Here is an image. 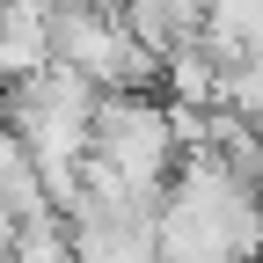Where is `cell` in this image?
Listing matches in <instances>:
<instances>
[{"label": "cell", "instance_id": "obj_1", "mask_svg": "<svg viewBox=\"0 0 263 263\" xmlns=\"http://www.w3.org/2000/svg\"><path fill=\"white\" fill-rule=\"evenodd\" d=\"M95 103H103V95H95L81 73L44 66L37 81H15L8 88V110H0L15 124V139L29 146V161H37L59 219H73V205H81V161L95 146Z\"/></svg>", "mask_w": 263, "mask_h": 263}, {"label": "cell", "instance_id": "obj_2", "mask_svg": "<svg viewBox=\"0 0 263 263\" xmlns=\"http://www.w3.org/2000/svg\"><path fill=\"white\" fill-rule=\"evenodd\" d=\"M51 66L81 73L95 95H146L161 59L132 37L117 0H81V8H51Z\"/></svg>", "mask_w": 263, "mask_h": 263}, {"label": "cell", "instance_id": "obj_3", "mask_svg": "<svg viewBox=\"0 0 263 263\" xmlns=\"http://www.w3.org/2000/svg\"><path fill=\"white\" fill-rule=\"evenodd\" d=\"M59 205H51V190H44V176H37V161H29V146L15 139V124L0 117V227H37V219H51Z\"/></svg>", "mask_w": 263, "mask_h": 263}, {"label": "cell", "instance_id": "obj_4", "mask_svg": "<svg viewBox=\"0 0 263 263\" xmlns=\"http://www.w3.org/2000/svg\"><path fill=\"white\" fill-rule=\"evenodd\" d=\"M197 44H205L219 66H241L263 51V0H205L197 15Z\"/></svg>", "mask_w": 263, "mask_h": 263}, {"label": "cell", "instance_id": "obj_5", "mask_svg": "<svg viewBox=\"0 0 263 263\" xmlns=\"http://www.w3.org/2000/svg\"><path fill=\"white\" fill-rule=\"evenodd\" d=\"M219 73L227 66L205 51V44H176L168 59H161V81H168V103H183V110H219Z\"/></svg>", "mask_w": 263, "mask_h": 263}, {"label": "cell", "instance_id": "obj_6", "mask_svg": "<svg viewBox=\"0 0 263 263\" xmlns=\"http://www.w3.org/2000/svg\"><path fill=\"white\" fill-rule=\"evenodd\" d=\"M8 263H81L73 256V227H66L59 212L37 219V227H15L8 234Z\"/></svg>", "mask_w": 263, "mask_h": 263}, {"label": "cell", "instance_id": "obj_7", "mask_svg": "<svg viewBox=\"0 0 263 263\" xmlns=\"http://www.w3.org/2000/svg\"><path fill=\"white\" fill-rule=\"evenodd\" d=\"M0 263H8V227H0Z\"/></svg>", "mask_w": 263, "mask_h": 263}]
</instances>
